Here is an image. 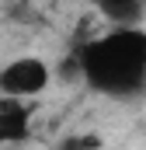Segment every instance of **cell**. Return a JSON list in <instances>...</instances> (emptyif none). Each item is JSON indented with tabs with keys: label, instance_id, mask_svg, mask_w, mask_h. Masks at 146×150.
<instances>
[{
	"label": "cell",
	"instance_id": "6da1fadb",
	"mask_svg": "<svg viewBox=\"0 0 146 150\" xmlns=\"http://www.w3.org/2000/svg\"><path fill=\"white\" fill-rule=\"evenodd\" d=\"M80 77L108 94L129 98L146 87V32L143 28H111L77 49Z\"/></svg>",
	"mask_w": 146,
	"mask_h": 150
},
{
	"label": "cell",
	"instance_id": "7a4b0ae2",
	"mask_svg": "<svg viewBox=\"0 0 146 150\" xmlns=\"http://www.w3.org/2000/svg\"><path fill=\"white\" fill-rule=\"evenodd\" d=\"M52 80V70L45 59L38 56H14L0 67V94L4 98H14V101H28L42 94Z\"/></svg>",
	"mask_w": 146,
	"mask_h": 150
},
{
	"label": "cell",
	"instance_id": "3957f363",
	"mask_svg": "<svg viewBox=\"0 0 146 150\" xmlns=\"http://www.w3.org/2000/svg\"><path fill=\"white\" fill-rule=\"evenodd\" d=\"M94 7L115 28H139L146 18V0H94Z\"/></svg>",
	"mask_w": 146,
	"mask_h": 150
},
{
	"label": "cell",
	"instance_id": "277c9868",
	"mask_svg": "<svg viewBox=\"0 0 146 150\" xmlns=\"http://www.w3.org/2000/svg\"><path fill=\"white\" fill-rule=\"evenodd\" d=\"M28 126H32V115H28V108H25L21 101L7 98V101L0 105V147L25 140V136H28Z\"/></svg>",
	"mask_w": 146,
	"mask_h": 150
}]
</instances>
